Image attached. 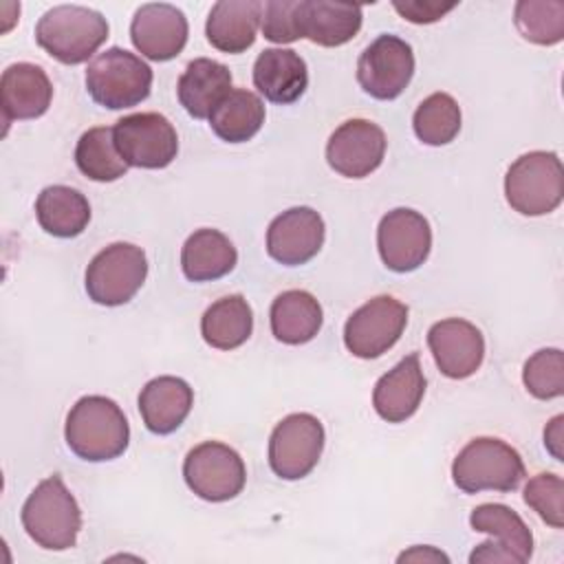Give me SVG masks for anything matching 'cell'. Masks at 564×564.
Returning <instances> with one entry per match:
<instances>
[{"mask_svg": "<svg viewBox=\"0 0 564 564\" xmlns=\"http://www.w3.org/2000/svg\"><path fill=\"white\" fill-rule=\"evenodd\" d=\"M66 445L82 460L104 463L121 456L130 443V425L123 410L108 397H82L64 425Z\"/></svg>", "mask_w": 564, "mask_h": 564, "instance_id": "obj_1", "label": "cell"}, {"mask_svg": "<svg viewBox=\"0 0 564 564\" xmlns=\"http://www.w3.org/2000/svg\"><path fill=\"white\" fill-rule=\"evenodd\" d=\"M22 527L29 538L48 551L75 546L82 529V509L59 474L35 485L22 505Z\"/></svg>", "mask_w": 564, "mask_h": 564, "instance_id": "obj_2", "label": "cell"}, {"mask_svg": "<svg viewBox=\"0 0 564 564\" xmlns=\"http://www.w3.org/2000/svg\"><path fill=\"white\" fill-rule=\"evenodd\" d=\"M108 40L106 18L82 4H57L35 26V42L53 59L75 66L88 62Z\"/></svg>", "mask_w": 564, "mask_h": 564, "instance_id": "obj_3", "label": "cell"}, {"mask_svg": "<svg viewBox=\"0 0 564 564\" xmlns=\"http://www.w3.org/2000/svg\"><path fill=\"white\" fill-rule=\"evenodd\" d=\"M524 474L518 449L494 436L471 438L452 463L454 485L465 494L513 491Z\"/></svg>", "mask_w": 564, "mask_h": 564, "instance_id": "obj_4", "label": "cell"}, {"mask_svg": "<svg viewBox=\"0 0 564 564\" xmlns=\"http://www.w3.org/2000/svg\"><path fill=\"white\" fill-rule=\"evenodd\" d=\"M505 196L522 216H544L564 198V167L555 152L533 150L518 156L505 174Z\"/></svg>", "mask_w": 564, "mask_h": 564, "instance_id": "obj_5", "label": "cell"}, {"mask_svg": "<svg viewBox=\"0 0 564 564\" xmlns=\"http://www.w3.org/2000/svg\"><path fill=\"white\" fill-rule=\"evenodd\" d=\"M88 95L108 110L132 108L148 99L152 68L134 53L110 46L86 68Z\"/></svg>", "mask_w": 564, "mask_h": 564, "instance_id": "obj_6", "label": "cell"}, {"mask_svg": "<svg viewBox=\"0 0 564 564\" xmlns=\"http://www.w3.org/2000/svg\"><path fill=\"white\" fill-rule=\"evenodd\" d=\"M145 275V251L132 242H112L90 260L84 284L95 304L121 306L137 295Z\"/></svg>", "mask_w": 564, "mask_h": 564, "instance_id": "obj_7", "label": "cell"}, {"mask_svg": "<svg viewBox=\"0 0 564 564\" xmlns=\"http://www.w3.org/2000/svg\"><path fill=\"white\" fill-rule=\"evenodd\" d=\"M183 478L198 498L207 502H225L242 491L247 469L234 447L218 441H205L187 452L183 460Z\"/></svg>", "mask_w": 564, "mask_h": 564, "instance_id": "obj_8", "label": "cell"}, {"mask_svg": "<svg viewBox=\"0 0 564 564\" xmlns=\"http://www.w3.org/2000/svg\"><path fill=\"white\" fill-rule=\"evenodd\" d=\"M469 524L478 533H487L489 540L478 544L469 562H502V564H524L533 555V535L524 520L507 505L485 502L478 505L471 516Z\"/></svg>", "mask_w": 564, "mask_h": 564, "instance_id": "obj_9", "label": "cell"}, {"mask_svg": "<svg viewBox=\"0 0 564 564\" xmlns=\"http://www.w3.org/2000/svg\"><path fill=\"white\" fill-rule=\"evenodd\" d=\"M405 324L408 306L392 295H377L346 319L344 344L359 359H377L399 341Z\"/></svg>", "mask_w": 564, "mask_h": 564, "instance_id": "obj_10", "label": "cell"}, {"mask_svg": "<svg viewBox=\"0 0 564 564\" xmlns=\"http://www.w3.org/2000/svg\"><path fill=\"white\" fill-rule=\"evenodd\" d=\"M324 449V425L308 412L284 416L269 438V465L284 480L308 476Z\"/></svg>", "mask_w": 564, "mask_h": 564, "instance_id": "obj_11", "label": "cell"}, {"mask_svg": "<svg viewBox=\"0 0 564 564\" xmlns=\"http://www.w3.org/2000/svg\"><path fill=\"white\" fill-rule=\"evenodd\" d=\"M112 132L119 154L132 167L161 170L176 159V130L170 119L159 112H134L121 117Z\"/></svg>", "mask_w": 564, "mask_h": 564, "instance_id": "obj_12", "label": "cell"}, {"mask_svg": "<svg viewBox=\"0 0 564 564\" xmlns=\"http://www.w3.org/2000/svg\"><path fill=\"white\" fill-rule=\"evenodd\" d=\"M414 75L412 46L390 33L372 40L357 62V82L375 99H397Z\"/></svg>", "mask_w": 564, "mask_h": 564, "instance_id": "obj_13", "label": "cell"}, {"mask_svg": "<svg viewBox=\"0 0 564 564\" xmlns=\"http://www.w3.org/2000/svg\"><path fill=\"white\" fill-rule=\"evenodd\" d=\"M377 249L390 271L410 273L430 256L432 227L423 214L410 207H397L379 220Z\"/></svg>", "mask_w": 564, "mask_h": 564, "instance_id": "obj_14", "label": "cell"}, {"mask_svg": "<svg viewBox=\"0 0 564 564\" xmlns=\"http://www.w3.org/2000/svg\"><path fill=\"white\" fill-rule=\"evenodd\" d=\"M386 145V134L377 123L348 119L328 137L326 161L346 178H364L381 165Z\"/></svg>", "mask_w": 564, "mask_h": 564, "instance_id": "obj_15", "label": "cell"}, {"mask_svg": "<svg viewBox=\"0 0 564 564\" xmlns=\"http://www.w3.org/2000/svg\"><path fill=\"white\" fill-rule=\"evenodd\" d=\"M187 18L181 9L167 2H148L134 11L130 22V40L134 48L152 59H174L187 44Z\"/></svg>", "mask_w": 564, "mask_h": 564, "instance_id": "obj_16", "label": "cell"}, {"mask_svg": "<svg viewBox=\"0 0 564 564\" xmlns=\"http://www.w3.org/2000/svg\"><path fill=\"white\" fill-rule=\"evenodd\" d=\"M326 227L311 207H291L275 216L267 229V253L286 267H300L313 260L324 245Z\"/></svg>", "mask_w": 564, "mask_h": 564, "instance_id": "obj_17", "label": "cell"}, {"mask_svg": "<svg viewBox=\"0 0 564 564\" xmlns=\"http://www.w3.org/2000/svg\"><path fill=\"white\" fill-rule=\"evenodd\" d=\"M427 346L436 368L449 379L471 377L485 359V337L467 319L447 317L430 326Z\"/></svg>", "mask_w": 564, "mask_h": 564, "instance_id": "obj_18", "label": "cell"}, {"mask_svg": "<svg viewBox=\"0 0 564 564\" xmlns=\"http://www.w3.org/2000/svg\"><path fill=\"white\" fill-rule=\"evenodd\" d=\"M425 394V375L419 352L405 355L392 370H388L372 390V408L388 423H403L410 419Z\"/></svg>", "mask_w": 564, "mask_h": 564, "instance_id": "obj_19", "label": "cell"}, {"mask_svg": "<svg viewBox=\"0 0 564 564\" xmlns=\"http://www.w3.org/2000/svg\"><path fill=\"white\" fill-rule=\"evenodd\" d=\"M53 99V84L44 68L29 62L11 64L0 77V106L4 123L42 117Z\"/></svg>", "mask_w": 564, "mask_h": 564, "instance_id": "obj_20", "label": "cell"}, {"mask_svg": "<svg viewBox=\"0 0 564 564\" xmlns=\"http://www.w3.org/2000/svg\"><path fill=\"white\" fill-rule=\"evenodd\" d=\"M364 11L359 4L328 0H297L300 37L333 48L350 42L361 29Z\"/></svg>", "mask_w": 564, "mask_h": 564, "instance_id": "obj_21", "label": "cell"}, {"mask_svg": "<svg viewBox=\"0 0 564 564\" xmlns=\"http://www.w3.org/2000/svg\"><path fill=\"white\" fill-rule=\"evenodd\" d=\"M194 405V390L181 377L163 375L150 379L139 392V412L152 434H172L187 419Z\"/></svg>", "mask_w": 564, "mask_h": 564, "instance_id": "obj_22", "label": "cell"}, {"mask_svg": "<svg viewBox=\"0 0 564 564\" xmlns=\"http://www.w3.org/2000/svg\"><path fill=\"white\" fill-rule=\"evenodd\" d=\"M253 86L271 104H293L308 86L306 62L291 48H264L253 62Z\"/></svg>", "mask_w": 564, "mask_h": 564, "instance_id": "obj_23", "label": "cell"}, {"mask_svg": "<svg viewBox=\"0 0 564 564\" xmlns=\"http://www.w3.org/2000/svg\"><path fill=\"white\" fill-rule=\"evenodd\" d=\"M260 18L262 2L258 0H220L207 15V42L223 53H245L256 42Z\"/></svg>", "mask_w": 564, "mask_h": 564, "instance_id": "obj_24", "label": "cell"}, {"mask_svg": "<svg viewBox=\"0 0 564 564\" xmlns=\"http://www.w3.org/2000/svg\"><path fill=\"white\" fill-rule=\"evenodd\" d=\"M231 93V73L225 64L196 57L187 64L176 84V95L185 112L194 119H209L218 104Z\"/></svg>", "mask_w": 564, "mask_h": 564, "instance_id": "obj_25", "label": "cell"}, {"mask_svg": "<svg viewBox=\"0 0 564 564\" xmlns=\"http://www.w3.org/2000/svg\"><path fill=\"white\" fill-rule=\"evenodd\" d=\"M238 251L218 229H196L181 249V269L189 282H209L234 271Z\"/></svg>", "mask_w": 564, "mask_h": 564, "instance_id": "obj_26", "label": "cell"}, {"mask_svg": "<svg viewBox=\"0 0 564 564\" xmlns=\"http://www.w3.org/2000/svg\"><path fill=\"white\" fill-rule=\"evenodd\" d=\"M271 333L278 341L289 346H300L311 341L324 322L319 302L302 289H291L280 293L269 311Z\"/></svg>", "mask_w": 564, "mask_h": 564, "instance_id": "obj_27", "label": "cell"}, {"mask_svg": "<svg viewBox=\"0 0 564 564\" xmlns=\"http://www.w3.org/2000/svg\"><path fill=\"white\" fill-rule=\"evenodd\" d=\"M35 216L46 234L55 238H75L90 223V205L75 187L48 185L37 194Z\"/></svg>", "mask_w": 564, "mask_h": 564, "instance_id": "obj_28", "label": "cell"}, {"mask_svg": "<svg viewBox=\"0 0 564 564\" xmlns=\"http://www.w3.org/2000/svg\"><path fill=\"white\" fill-rule=\"evenodd\" d=\"M253 330V313L242 295H225L216 300L200 317L203 339L218 350L242 346Z\"/></svg>", "mask_w": 564, "mask_h": 564, "instance_id": "obj_29", "label": "cell"}, {"mask_svg": "<svg viewBox=\"0 0 564 564\" xmlns=\"http://www.w3.org/2000/svg\"><path fill=\"white\" fill-rule=\"evenodd\" d=\"M264 123L262 99L247 88H231L209 117L214 134L227 143H245L253 139Z\"/></svg>", "mask_w": 564, "mask_h": 564, "instance_id": "obj_30", "label": "cell"}, {"mask_svg": "<svg viewBox=\"0 0 564 564\" xmlns=\"http://www.w3.org/2000/svg\"><path fill=\"white\" fill-rule=\"evenodd\" d=\"M75 163L84 176L99 183H110L128 172V163L117 150L112 128H90L75 145Z\"/></svg>", "mask_w": 564, "mask_h": 564, "instance_id": "obj_31", "label": "cell"}, {"mask_svg": "<svg viewBox=\"0 0 564 564\" xmlns=\"http://www.w3.org/2000/svg\"><path fill=\"white\" fill-rule=\"evenodd\" d=\"M412 128L425 145H447L460 132V108L447 93L425 97L412 117Z\"/></svg>", "mask_w": 564, "mask_h": 564, "instance_id": "obj_32", "label": "cell"}, {"mask_svg": "<svg viewBox=\"0 0 564 564\" xmlns=\"http://www.w3.org/2000/svg\"><path fill=\"white\" fill-rule=\"evenodd\" d=\"M520 35L540 46H553L564 37V2L520 0L513 11Z\"/></svg>", "mask_w": 564, "mask_h": 564, "instance_id": "obj_33", "label": "cell"}, {"mask_svg": "<svg viewBox=\"0 0 564 564\" xmlns=\"http://www.w3.org/2000/svg\"><path fill=\"white\" fill-rule=\"evenodd\" d=\"M522 381L529 394L540 401L564 394V355L560 348H542L524 361Z\"/></svg>", "mask_w": 564, "mask_h": 564, "instance_id": "obj_34", "label": "cell"}, {"mask_svg": "<svg viewBox=\"0 0 564 564\" xmlns=\"http://www.w3.org/2000/svg\"><path fill=\"white\" fill-rule=\"evenodd\" d=\"M524 502L553 529L564 527V482L557 474L542 471L524 485Z\"/></svg>", "mask_w": 564, "mask_h": 564, "instance_id": "obj_35", "label": "cell"}, {"mask_svg": "<svg viewBox=\"0 0 564 564\" xmlns=\"http://www.w3.org/2000/svg\"><path fill=\"white\" fill-rule=\"evenodd\" d=\"M262 35L273 44H291L300 40L297 0H269L262 4Z\"/></svg>", "mask_w": 564, "mask_h": 564, "instance_id": "obj_36", "label": "cell"}, {"mask_svg": "<svg viewBox=\"0 0 564 564\" xmlns=\"http://www.w3.org/2000/svg\"><path fill=\"white\" fill-rule=\"evenodd\" d=\"M394 11L408 20V22H414V24H432L436 20H441L445 13H449L456 2H449V4H441V2H434V0H405V2H399L394 0L392 2Z\"/></svg>", "mask_w": 564, "mask_h": 564, "instance_id": "obj_37", "label": "cell"}, {"mask_svg": "<svg viewBox=\"0 0 564 564\" xmlns=\"http://www.w3.org/2000/svg\"><path fill=\"white\" fill-rule=\"evenodd\" d=\"M562 423H564V416L557 414L551 419V423L544 427V445L546 449L553 454L555 460H562Z\"/></svg>", "mask_w": 564, "mask_h": 564, "instance_id": "obj_38", "label": "cell"}, {"mask_svg": "<svg viewBox=\"0 0 564 564\" xmlns=\"http://www.w3.org/2000/svg\"><path fill=\"white\" fill-rule=\"evenodd\" d=\"M399 562H449V557L434 546H414L399 555Z\"/></svg>", "mask_w": 564, "mask_h": 564, "instance_id": "obj_39", "label": "cell"}]
</instances>
